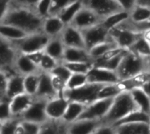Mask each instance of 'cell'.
Returning a JSON list of instances; mask_svg holds the SVG:
<instances>
[{"label":"cell","instance_id":"cell-13","mask_svg":"<svg viewBox=\"0 0 150 134\" xmlns=\"http://www.w3.org/2000/svg\"><path fill=\"white\" fill-rule=\"evenodd\" d=\"M69 101L64 97L58 96L47 102L46 112L49 119L52 120H62Z\"/></svg>","mask_w":150,"mask_h":134},{"label":"cell","instance_id":"cell-7","mask_svg":"<svg viewBox=\"0 0 150 134\" xmlns=\"http://www.w3.org/2000/svg\"><path fill=\"white\" fill-rule=\"evenodd\" d=\"M82 32L85 42V47L88 51L97 45L112 39L110 31L106 29L102 23L85 29L82 31Z\"/></svg>","mask_w":150,"mask_h":134},{"label":"cell","instance_id":"cell-14","mask_svg":"<svg viewBox=\"0 0 150 134\" xmlns=\"http://www.w3.org/2000/svg\"><path fill=\"white\" fill-rule=\"evenodd\" d=\"M61 37L65 47L86 49L82 31L77 29L72 25H67L65 26Z\"/></svg>","mask_w":150,"mask_h":134},{"label":"cell","instance_id":"cell-35","mask_svg":"<svg viewBox=\"0 0 150 134\" xmlns=\"http://www.w3.org/2000/svg\"><path fill=\"white\" fill-rule=\"evenodd\" d=\"M122 92L119 83L105 84L98 93V99L114 98Z\"/></svg>","mask_w":150,"mask_h":134},{"label":"cell","instance_id":"cell-45","mask_svg":"<svg viewBox=\"0 0 150 134\" xmlns=\"http://www.w3.org/2000/svg\"><path fill=\"white\" fill-rule=\"evenodd\" d=\"M51 78H52V83L53 86L54 88V90H56L58 96H62L63 95L64 90L67 89V82H65L64 80H62V78L53 75H51Z\"/></svg>","mask_w":150,"mask_h":134},{"label":"cell","instance_id":"cell-10","mask_svg":"<svg viewBox=\"0 0 150 134\" xmlns=\"http://www.w3.org/2000/svg\"><path fill=\"white\" fill-rule=\"evenodd\" d=\"M103 18L91 9L83 6L76 14L70 25H74L77 29L83 31L103 22Z\"/></svg>","mask_w":150,"mask_h":134},{"label":"cell","instance_id":"cell-52","mask_svg":"<svg viewBox=\"0 0 150 134\" xmlns=\"http://www.w3.org/2000/svg\"><path fill=\"white\" fill-rule=\"evenodd\" d=\"M25 128H24V126H23V125H22V123H21V120H20V122L18 123V125L17 126V127H16V131H15V134H25Z\"/></svg>","mask_w":150,"mask_h":134},{"label":"cell","instance_id":"cell-1","mask_svg":"<svg viewBox=\"0 0 150 134\" xmlns=\"http://www.w3.org/2000/svg\"><path fill=\"white\" fill-rule=\"evenodd\" d=\"M44 18L40 16L35 10L10 4L8 9L1 14L0 24L17 26L31 33L42 32Z\"/></svg>","mask_w":150,"mask_h":134},{"label":"cell","instance_id":"cell-47","mask_svg":"<svg viewBox=\"0 0 150 134\" xmlns=\"http://www.w3.org/2000/svg\"><path fill=\"white\" fill-rule=\"evenodd\" d=\"M21 123L25 130V133L29 134H39L40 133L41 125L33 122L25 121V120H21Z\"/></svg>","mask_w":150,"mask_h":134},{"label":"cell","instance_id":"cell-22","mask_svg":"<svg viewBox=\"0 0 150 134\" xmlns=\"http://www.w3.org/2000/svg\"><path fill=\"white\" fill-rule=\"evenodd\" d=\"M29 35L28 32L24 30L11 25L0 24V37L5 40L11 42H16L21 40Z\"/></svg>","mask_w":150,"mask_h":134},{"label":"cell","instance_id":"cell-27","mask_svg":"<svg viewBox=\"0 0 150 134\" xmlns=\"http://www.w3.org/2000/svg\"><path fill=\"white\" fill-rule=\"evenodd\" d=\"M67 127L68 124L62 120L48 119L41 125L39 134H68Z\"/></svg>","mask_w":150,"mask_h":134},{"label":"cell","instance_id":"cell-28","mask_svg":"<svg viewBox=\"0 0 150 134\" xmlns=\"http://www.w3.org/2000/svg\"><path fill=\"white\" fill-rule=\"evenodd\" d=\"M129 18H130V12L127 11L122 10L105 18L102 24L105 26L106 29L111 31L112 29L119 26L120 25L128 20Z\"/></svg>","mask_w":150,"mask_h":134},{"label":"cell","instance_id":"cell-23","mask_svg":"<svg viewBox=\"0 0 150 134\" xmlns=\"http://www.w3.org/2000/svg\"><path fill=\"white\" fill-rule=\"evenodd\" d=\"M150 79V74L145 71L131 78L120 81L119 85L122 91H131L137 88H142V86Z\"/></svg>","mask_w":150,"mask_h":134},{"label":"cell","instance_id":"cell-30","mask_svg":"<svg viewBox=\"0 0 150 134\" xmlns=\"http://www.w3.org/2000/svg\"><path fill=\"white\" fill-rule=\"evenodd\" d=\"M116 130L117 134H150V125L145 123L125 124L116 126Z\"/></svg>","mask_w":150,"mask_h":134},{"label":"cell","instance_id":"cell-39","mask_svg":"<svg viewBox=\"0 0 150 134\" xmlns=\"http://www.w3.org/2000/svg\"><path fill=\"white\" fill-rule=\"evenodd\" d=\"M20 118H13L9 120L1 122L0 124V134H15L16 127L20 122Z\"/></svg>","mask_w":150,"mask_h":134},{"label":"cell","instance_id":"cell-56","mask_svg":"<svg viewBox=\"0 0 150 134\" xmlns=\"http://www.w3.org/2000/svg\"><path fill=\"white\" fill-rule=\"evenodd\" d=\"M146 71L150 74V56L146 57Z\"/></svg>","mask_w":150,"mask_h":134},{"label":"cell","instance_id":"cell-11","mask_svg":"<svg viewBox=\"0 0 150 134\" xmlns=\"http://www.w3.org/2000/svg\"><path fill=\"white\" fill-rule=\"evenodd\" d=\"M18 54L19 52L12 42L1 39V70H16L14 65Z\"/></svg>","mask_w":150,"mask_h":134},{"label":"cell","instance_id":"cell-5","mask_svg":"<svg viewBox=\"0 0 150 134\" xmlns=\"http://www.w3.org/2000/svg\"><path fill=\"white\" fill-rule=\"evenodd\" d=\"M50 39L51 38L46 35L43 32H40L31 33L25 39L12 43L20 54H29L34 52L45 50Z\"/></svg>","mask_w":150,"mask_h":134},{"label":"cell","instance_id":"cell-31","mask_svg":"<svg viewBox=\"0 0 150 134\" xmlns=\"http://www.w3.org/2000/svg\"><path fill=\"white\" fill-rule=\"evenodd\" d=\"M84 5H83V1L77 0L76 2L70 4L67 7H65L57 16H59V18L63 21V23L65 25H70L71 22L73 21V19L75 18V17L76 16V14L78 13V11Z\"/></svg>","mask_w":150,"mask_h":134},{"label":"cell","instance_id":"cell-2","mask_svg":"<svg viewBox=\"0 0 150 134\" xmlns=\"http://www.w3.org/2000/svg\"><path fill=\"white\" fill-rule=\"evenodd\" d=\"M139 110L133 99L130 91H122L113 99L112 107L102 120L103 124L113 126L130 112Z\"/></svg>","mask_w":150,"mask_h":134},{"label":"cell","instance_id":"cell-16","mask_svg":"<svg viewBox=\"0 0 150 134\" xmlns=\"http://www.w3.org/2000/svg\"><path fill=\"white\" fill-rule=\"evenodd\" d=\"M56 97H58V94L53 86L51 74L41 71L39 88L36 93V96L34 97L38 99H43V100L48 101Z\"/></svg>","mask_w":150,"mask_h":134},{"label":"cell","instance_id":"cell-37","mask_svg":"<svg viewBox=\"0 0 150 134\" xmlns=\"http://www.w3.org/2000/svg\"><path fill=\"white\" fill-rule=\"evenodd\" d=\"M130 50L142 57H148L150 56V43L141 35Z\"/></svg>","mask_w":150,"mask_h":134},{"label":"cell","instance_id":"cell-34","mask_svg":"<svg viewBox=\"0 0 150 134\" xmlns=\"http://www.w3.org/2000/svg\"><path fill=\"white\" fill-rule=\"evenodd\" d=\"M117 47H119V46L116 44V42L112 38L111 39L105 41L103 43H100V44L97 45L96 47H92L89 51V54H90L92 61H94V60L103 56L105 53H107L108 51H110V50H112Z\"/></svg>","mask_w":150,"mask_h":134},{"label":"cell","instance_id":"cell-9","mask_svg":"<svg viewBox=\"0 0 150 134\" xmlns=\"http://www.w3.org/2000/svg\"><path fill=\"white\" fill-rule=\"evenodd\" d=\"M47 100L35 98L28 110L21 116L20 119L42 125L49 118L46 112Z\"/></svg>","mask_w":150,"mask_h":134},{"label":"cell","instance_id":"cell-57","mask_svg":"<svg viewBox=\"0 0 150 134\" xmlns=\"http://www.w3.org/2000/svg\"><path fill=\"white\" fill-rule=\"evenodd\" d=\"M25 134H29V133H25Z\"/></svg>","mask_w":150,"mask_h":134},{"label":"cell","instance_id":"cell-40","mask_svg":"<svg viewBox=\"0 0 150 134\" xmlns=\"http://www.w3.org/2000/svg\"><path fill=\"white\" fill-rule=\"evenodd\" d=\"M60 62L53 58L52 56L48 55L47 54H44V56L41 60V62L40 64V68L42 72H47L50 73Z\"/></svg>","mask_w":150,"mask_h":134},{"label":"cell","instance_id":"cell-4","mask_svg":"<svg viewBox=\"0 0 150 134\" xmlns=\"http://www.w3.org/2000/svg\"><path fill=\"white\" fill-rule=\"evenodd\" d=\"M105 84H97L88 83L85 85L74 89L68 90L66 89L63 92L62 97H64L69 101H74L82 103L85 105L91 104L92 102L98 99V93Z\"/></svg>","mask_w":150,"mask_h":134},{"label":"cell","instance_id":"cell-19","mask_svg":"<svg viewBox=\"0 0 150 134\" xmlns=\"http://www.w3.org/2000/svg\"><path fill=\"white\" fill-rule=\"evenodd\" d=\"M63 21L57 15H50L44 18L42 32L49 38L61 36L65 26Z\"/></svg>","mask_w":150,"mask_h":134},{"label":"cell","instance_id":"cell-36","mask_svg":"<svg viewBox=\"0 0 150 134\" xmlns=\"http://www.w3.org/2000/svg\"><path fill=\"white\" fill-rule=\"evenodd\" d=\"M73 73L87 75L93 68V61H81V62H62Z\"/></svg>","mask_w":150,"mask_h":134},{"label":"cell","instance_id":"cell-46","mask_svg":"<svg viewBox=\"0 0 150 134\" xmlns=\"http://www.w3.org/2000/svg\"><path fill=\"white\" fill-rule=\"evenodd\" d=\"M40 0H11L10 4L17 5V6H21V7H25L29 8L32 10H35L38 4L40 3Z\"/></svg>","mask_w":150,"mask_h":134},{"label":"cell","instance_id":"cell-24","mask_svg":"<svg viewBox=\"0 0 150 134\" xmlns=\"http://www.w3.org/2000/svg\"><path fill=\"white\" fill-rule=\"evenodd\" d=\"M65 45L62 39L61 36L51 38L45 48V53L52 56L59 62H62L63 54L65 51Z\"/></svg>","mask_w":150,"mask_h":134},{"label":"cell","instance_id":"cell-55","mask_svg":"<svg viewBox=\"0 0 150 134\" xmlns=\"http://www.w3.org/2000/svg\"><path fill=\"white\" fill-rule=\"evenodd\" d=\"M142 89L150 96V79L142 86Z\"/></svg>","mask_w":150,"mask_h":134},{"label":"cell","instance_id":"cell-44","mask_svg":"<svg viewBox=\"0 0 150 134\" xmlns=\"http://www.w3.org/2000/svg\"><path fill=\"white\" fill-rule=\"evenodd\" d=\"M53 0H40L38 4L35 11L42 18H47L50 15V9Z\"/></svg>","mask_w":150,"mask_h":134},{"label":"cell","instance_id":"cell-33","mask_svg":"<svg viewBox=\"0 0 150 134\" xmlns=\"http://www.w3.org/2000/svg\"><path fill=\"white\" fill-rule=\"evenodd\" d=\"M40 73H35L25 75L24 77V86H25V92L32 97H35L40 81Z\"/></svg>","mask_w":150,"mask_h":134},{"label":"cell","instance_id":"cell-25","mask_svg":"<svg viewBox=\"0 0 150 134\" xmlns=\"http://www.w3.org/2000/svg\"><path fill=\"white\" fill-rule=\"evenodd\" d=\"M85 108H86V105L82 103L69 101L67 110L65 111V114L62 120L68 125L73 122H76V120L80 118Z\"/></svg>","mask_w":150,"mask_h":134},{"label":"cell","instance_id":"cell-15","mask_svg":"<svg viewBox=\"0 0 150 134\" xmlns=\"http://www.w3.org/2000/svg\"><path fill=\"white\" fill-rule=\"evenodd\" d=\"M102 125L99 120L78 119L76 122L68 125V134H94L97 129Z\"/></svg>","mask_w":150,"mask_h":134},{"label":"cell","instance_id":"cell-48","mask_svg":"<svg viewBox=\"0 0 150 134\" xmlns=\"http://www.w3.org/2000/svg\"><path fill=\"white\" fill-rule=\"evenodd\" d=\"M94 134H117V130L116 127L112 125H105L102 123Z\"/></svg>","mask_w":150,"mask_h":134},{"label":"cell","instance_id":"cell-51","mask_svg":"<svg viewBox=\"0 0 150 134\" xmlns=\"http://www.w3.org/2000/svg\"><path fill=\"white\" fill-rule=\"evenodd\" d=\"M136 25V24H135ZM137 27H138V30L140 31V32H142L145 29L147 28H150V19L149 21H147L146 23L144 24H141V25H136Z\"/></svg>","mask_w":150,"mask_h":134},{"label":"cell","instance_id":"cell-32","mask_svg":"<svg viewBox=\"0 0 150 134\" xmlns=\"http://www.w3.org/2000/svg\"><path fill=\"white\" fill-rule=\"evenodd\" d=\"M136 25L144 24L150 19V7L136 4L130 11V18Z\"/></svg>","mask_w":150,"mask_h":134},{"label":"cell","instance_id":"cell-8","mask_svg":"<svg viewBox=\"0 0 150 134\" xmlns=\"http://www.w3.org/2000/svg\"><path fill=\"white\" fill-rule=\"evenodd\" d=\"M82 1L85 7L96 12L103 19L112 13L123 10V8L121 7V5L119 4L117 0H82Z\"/></svg>","mask_w":150,"mask_h":134},{"label":"cell","instance_id":"cell-12","mask_svg":"<svg viewBox=\"0 0 150 134\" xmlns=\"http://www.w3.org/2000/svg\"><path fill=\"white\" fill-rule=\"evenodd\" d=\"M87 76H88V82L91 83L111 84V83H119L120 82V79L117 72L104 68L93 67L87 74Z\"/></svg>","mask_w":150,"mask_h":134},{"label":"cell","instance_id":"cell-6","mask_svg":"<svg viewBox=\"0 0 150 134\" xmlns=\"http://www.w3.org/2000/svg\"><path fill=\"white\" fill-rule=\"evenodd\" d=\"M114 98L98 99L86 105V108L79 119L99 120L102 122L104 118L109 112Z\"/></svg>","mask_w":150,"mask_h":134},{"label":"cell","instance_id":"cell-18","mask_svg":"<svg viewBox=\"0 0 150 134\" xmlns=\"http://www.w3.org/2000/svg\"><path fill=\"white\" fill-rule=\"evenodd\" d=\"M35 97L26 93L20 94L11 100V110L13 118H20L33 103Z\"/></svg>","mask_w":150,"mask_h":134},{"label":"cell","instance_id":"cell-53","mask_svg":"<svg viewBox=\"0 0 150 134\" xmlns=\"http://www.w3.org/2000/svg\"><path fill=\"white\" fill-rule=\"evenodd\" d=\"M142 35L143 36V38L148 40L150 43V28H147L145 29L142 32Z\"/></svg>","mask_w":150,"mask_h":134},{"label":"cell","instance_id":"cell-38","mask_svg":"<svg viewBox=\"0 0 150 134\" xmlns=\"http://www.w3.org/2000/svg\"><path fill=\"white\" fill-rule=\"evenodd\" d=\"M88 76L85 74H76L73 73L67 82V89L68 90H74L80 88L86 83H88Z\"/></svg>","mask_w":150,"mask_h":134},{"label":"cell","instance_id":"cell-54","mask_svg":"<svg viewBox=\"0 0 150 134\" xmlns=\"http://www.w3.org/2000/svg\"><path fill=\"white\" fill-rule=\"evenodd\" d=\"M137 4L150 7V0H137Z\"/></svg>","mask_w":150,"mask_h":134},{"label":"cell","instance_id":"cell-49","mask_svg":"<svg viewBox=\"0 0 150 134\" xmlns=\"http://www.w3.org/2000/svg\"><path fill=\"white\" fill-rule=\"evenodd\" d=\"M44 54H45V51H38V52H34V53H32V54H26L32 61H33L36 65H38L40 67V64L41 62V60L44 56Z\"/></svg>","mask_w":150,"mask_h":134},{"label":"cell","instance_id":"cell-26","mask_svg":"<svg viewBox=\"0 0 150 134\" xmlns=\"http://www.w3.org/2000/svg\"><path fill=\"white\" fill-rule=\"evenodd\" d=\"M137 108L150 115V96L142 89L137 88L130 91Z\"/></svg>","mask_w":150,"mask_h":134},{"label":"cell","instance_id":"cell-43","mask_svg":"<svg viewBox=\"0 0 150 134\" xmlns=\"http://www.w3.org/2000/svg\"><path fill=\"white\" fill-rule=\"evenodd\" d=\"M76 1L77 0H53L50 9V15H58L65 7Z\"/></svg>","mask_w":150,"mask_h":134},{"label":"cell","instance_id":"cell-3","mask_svg":"<svg viewBox=\"0 0 150 134\" xmlns=\"http://www.w3.org/2000/svg\"><path fill=\"white\" fill-rule=\"evenodd\" d=\"M145 71L146 57H142L133 51L128 50L125 54L116 72L120 81H123Z\"/></svg>","mask_w":150,"mask_h":134},{"label":"cell","instance_id":"cell-29","mask_svg":"<svg viewBox=\"0 0 150 134\" xmlns=\"http://www.w3.org/2000/svg\"><path fill=\"white\" fill-rule=\"evenodd\" d=\"M136 123H145L150 125V115L141 111V110H135L129 114H127L125 118L118 121L113 125V126H119L120 125L125 124H136Z\"/></svg>","mask_w":150,"mask_h":134},{"label":"cell","instance_id":"cell-42","mask_svg":"<svg viewBox=\"0 0 150 134\" xmlns=\"http://www.w3.org/2000/svg\"><path fill=\"white\" fill-rule=\"evenodd\" d=\"M13 118L11 110V101L3 99L0 103V121L4 122Z\"/></svg>","mask_w":150,"mask_h":134},{"label":"cell","instance_id":"cell-50","mask_svg":"<svg viewBox=\"0 0 150 134\" xmlns=\"http://www.w3.org/2000/svg\"><path fill=\"white\" fill-rule=\"evenodd\" d=\"M117 1L121 5L123 10L127 11L129 12L137 4V0H117Z\"/></svg>","mask_w":150,"mask_h":134},{"label":"cell","instance_id":"cell-41","mask_svg":"<svg viewBox=\"0 0 150 134\" xmlns=\"http://www.w3.org/2000/svg\"><path fill=\"white\" fill-rule=\"evenodd\" d=\"M51 75H55V76H58L60 78H62V80H64L65 82H68L69 79L70 78L71 75H72V72L64 65V63L62 62H60L51 72H50Z\"/></svg>","mask_w":150,"mask_h":134},{"label":"cell","instance_id":"cell-21","mask_svg":"<svg viewBox=\"0 0 150 134\" xmlns=\"http://www.w3.org/2000/svg\"><path fill=\"white\" fill-rule=\"evenodd\" d=\"M81 61H93L89 51L85 48L78 47H65L62 62H81Z\"/></svg>","mask_w":150,"mask_h":134},{"label":"cell","instance_id":"cell-17","mask_svg":"<svg viewBox=\"0 0 150 134\" xmlns=\"http://www.w3.org/2000/svg\"><path fill=\"white\" fill-rule=\"evenodd\" d=\"M24 77H25L24 75L18 73L11 75L8 79L5 94L3 97H1V100L6 99L11 101L15 97L25 93V86H24Z\"/></svg>","mask_w":150,"mask_h":134},{"label":"cell","instance_id":"cell-20","mask_svg":"<svg viewBox=\"0 0 150 134\" xmlns=\"http://www.w3.org/2000/svg\"><path fill=\"white\" fill-rule=\"evenodd\" d=\"M14 68L18 74L24 76L27 75L41 72L40 67L36 65L33 61H32L31 59L26 54H20V53L17 57Z\"/></svg>","mask_w":150,"mask_h":134}]
</instances>
